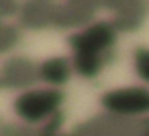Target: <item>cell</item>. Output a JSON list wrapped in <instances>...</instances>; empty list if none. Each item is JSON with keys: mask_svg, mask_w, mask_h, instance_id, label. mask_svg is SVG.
<instances>
[{"mask_svg": "<svg viewBox=\"0 0 149 136\" xmlns=\"http://www.w3.org/2000/svg\"><path fill=\"white\" fill-rule=\"evenodd\" d=\"M56 95L54 94H32L26 96L24 103H21V114L22 119L26 117L27 124H45L46 117H51L56 109Z\"/></svg>", "mask_w": 149, "mask_h": 136, "instance_id": "cell-1", "label": "cell"}, {"mask_svg": "<svg viewBox=\"0 0 149 136\" xmlns=\"http://www.w3.org/2000/svg\"><path fill=\"white\" fill-rule=\"evenodd\" d=\"M138 71L144 76V79L149 81V52L140 54L138 57Z\"/></svg>", "mask_w": 149, "mask_h": 136, "instance_id": "cell-2", "label": "cell"}]
</instances>
